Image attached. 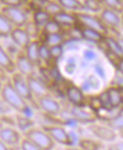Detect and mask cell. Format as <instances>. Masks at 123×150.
I'll return each mask as SVG.
<instances>
[{
  "label": "cell",
  "mask_w": 123,
  "mask_h": 150,
  "mask_svg": "<svg viewBox=\"0 0 123 150\" xmlns=\"http://www.w3.org/2000/svg\"><path fill=\"white\" fill-rule=\"evenodd\" d=\"M61 31L62 26L53 18L44 26V32L46 34L60 33Z\"/></svg>",
  "instance_id": "30"
},
{
  "label": "cell",
  "mask_w": 123,
  "mask_h": 150,
  "mask_svg": "<svg viewBox=\"0 0 123 150\" xmlns=\"http://www.w3.org/2000/svg\"><path fill=\"white\" fill-rule=\"evenodd\" d=\"M100 18L106 25L112 28H117L121 25V15L106 7L101 10Z\"/></svg>",
  "instance_id": "9"
},
{
  "label": "cell",
  "mask_w": 123,
  "mask_h": 150,
  "mask_svg": "<svg viewBox=\"0 0 123 150\" xmlns=\"http://www.w3.org/2000/svg\"><path fill=\"white\" fill-rule=\"evenodd\" d=\"M106 7L112 10L119 14H123V0H103Z\"/></svg>",
  "instance_id": "28"
},
{
  "label": "cell",
  "mask_w": 123,
  "mask_h": 150,
  "mask_svg": "<svg viewBox=\"0 0 123 150\" xmlns=\"http://www.w3.org/2000/svg\"><path fill=\"white\" fill-rule=\"evenodd\" d=\"M64 150H83L82 149L79 147V146H67V147H65Z\"/></svg>",
  "instance_id": "46"
},
{
  "label": "cell",
  "mask_w": 123,
  "mask_h": 150,
  "mask_svg": "<svg viewBox=\"0 0 123 150\" xmlns=\"http://www.w3.org/2000/svg\"><path fill=\"white\" fill-rule=\"evenodd\" d=\"M121 26L123 28V14L121 15Z\"/></svg>",
  "instance_id": "50"
},
{
  "label": "cell",
  "mask_w": 123,
  "mask_h": 150,
  "mask_svg": "<svg viewBox=\"0 0 123 150\" xmlns=\"http://www.w3.org/2000/svg\"><path fill=\"white\" fill-rule=\"evenodd\" d=\"M0 65L9 72H13L15 69V64L1 47L0 48Z\"/></svg>",
  "instance_id": "23"
},
{
  "label": "cell",
  "mask_w": 123,
  "mask_h": 150,
  "mask_svg": "<svg viewBox=\"0 0 123 150\" xmlns=\"http://www.w3.org/2000/svg\"><path fill=\"white\" fill-rule=\"evenodd\" d=\"M40 45L37 41H34L30 44L27 48V57L31 63L37 64L39 63L40 56L39 49Z\"/></svg>",
  "instance_id": "21"
},
{
  "label": "cell",
  "mask_w": 123,
  "mask_h": 150,
  "mask_svg": "<svg viewBox=\"0 0 123 150\" xmlns=\"http://www.w3.org/2000/svg\"><path fill=\"white\" fill-rule=\"evenodd\" d=\"M58 3L64 9L73 11H82L86 10L83 3L79 0H57Z\"/></svg>",
  "instance_id": "22"
},
{
  "label": "cell",
  "mask_w": 123,
  "mask_h": 150,
  "mask_svg": "<svg viewBox=\"0 0 123 150\" xmlns=\"http://www.w3.org/2000/svg\"><path fill=\"white\" fill-rule=\"evenodd\" d=\"M16 119V123L19 128L23 131V133L33 127V122L29 116L19 115Z\"/></svg>",
  "instance_id": "31"
},
{
  "label": "cell",
  "mask_w": 123,
  "mask_h": 150,
  "mask_svg": "<svg viewBox=\"0 0 123 150\" xmlns=\"http://www.w3.org/2000/svg\"><path fill=\"white\" fill-rule=\"evenodd\" d=\"M23 136L43 150H53L56 144L44 128L33 127L23 133Z\"/></svg>",
  "instance_id": "2"
},
{
  "label": "cell",
  "mask_w": 123,
  "mask_h": 150,
  "mask_svg": "<svg viewBox=\"0 0 123 150\" xmlns=\"http://www.w3.org/2000/svg\"><path fill=\"white\" fill-rule=\"evenodd\" d=\"M20 148L21 150H43L25 138L24 137L21 142Z\"/></svg>",
  "instance_id": "37"
},
{
  "label": "cell",
  "mask_w": 123,
  "mask_h": 150,
  "mask_svg": "<svg viewBox=\"0 0 123 150\" xmlns=\"http://www.w3.org/2000/svg\"><path fill=\"white\" fill-rule=\"evenodd\" d=\"M27 83L32 94H34L37 97L41 98L48 96V91L46 87L38 79L31 76H29L27 78Z\"/></svg>",
  "instance_id": "14"
},
{
  "label": "cell",
  "mask_w": 123,
  "mask_h": 150,
  "mask_svg": "<svg viewBox=\"0 0 123 150\" xmlns=\"http://www.w3.org/2000/svg\"><path fill=\"white\" fill-rule=\"evenodd\" d=\"M1 97L4 102L16 111L30 117L31 110L23 98L18 93L15 87L11 83H7L1 89Z\"/></svg>",
  "instance_id": "1"
},
{
  "label": "cell",
  "mask_w": 123,
  "mask_h": 150,
  "mask_svg": "<svg viewBox=\"0 0 123 150\" xmlns=\"http://www.w3.org/2000/svg\"><path fill=\"white\" fill-rule=\"evenodd\" d=\"M24 30L30 38H36L39 34V27L33 21H27L25 25Z\"/></svg>",
  "instance_id": "33"
},
{
  "label": "cell",
  "mask_w": 123,
  "mask_h": 150,
  "mask_svg": "<svg viewBox=\"0 0 123 150\" xmlns=\"http://www.w3.org/2000/svg\"><path fill=\"white\" fill-rule=\"evenodd\" d=\"M118 71L120 72L121 75L123 76V59H119L115 64Z\"/></svg>",
  "instance_id": "43"
},
{
  "label": "cell",
  "mask_w": 123,
  "mask_h": 150,
  "mask_svg": "<svg viewBox=\"0 0 123 150\" xmlns=\"http://www.w3.org/2000/svg\"><path fill=\"white\" fill-rule=\"evenodd\" d=\"M101 2L97 0H84L83 4L86 10L93 13L99 12L102 9Z\"/></svg>",
  "instance_id": "34"
},
{
  "label": "cell",
  "mask_w": 123,
  "mask_h": 150,
  "mask_svg": "<svg viewBox=\"0 0 123 150\" xmlns=\"http://www.w3.org/2000/svg\"><path fill=\"white\" fill-rule=\"evenodd\" d=\"M102 123L118 132L123 128V111L116 117L109 121L102 122Z\"/></svg>",
  "instance_id": "29"
},
{
  "label": "cell",
  "mask_w": 123,
  "mask_h": 150,
  "mask_svg": "<svg viewBox=\"0 0 123 150\" xmlns=\"http://www.w3.org/2000/svg\"><path fill=\"white\" fill-rule=\"evenodd\" d=\"M42 127L49 134L56 144L61 145L65 147L74 145V138L63 127L56 125H47Z\"/></svg>",
  "instance_id": "4"
},
{
  "label": "cell",
  "mask_w": 123,
  "mask_h": 150,
  "mask_svg": "<svg viewBox=\"0 0 123 150\" xmlns=\"http://www.w3.org/2000/svg\"><path fill=\"white\" fill-rule=\"evenodd\" d=\"M85 58L88 60H93L96 57V54L94 52L91 50H86L84 52Z\"/></svg>",
  "instance_id": "42"
},
{
  "label": "cell",
  "mask_w": 123,
  "mask_h": 150,
  "mask_svg": "<svg viewBox=\"0 0 123 150\" xmlns=\"http://www.w3.org/2000/svg\"><path fill=\"white\" fill-rule=\"evenodd\" d=\"M74 15L79 24L85 28L92 29L105 35L108 33V29L106 25L101 21V18L85 13H75Z\"/></svg>",
  "instance_id": "5"
},
{
  "label": "cell",
  "mask_w": 123,
  "mask_h": 150,
  "mask_svg": "<svg viewBox=\"0 0 123 150\" xmlns=\"http://www.w3.org/2000/svg\"><path fill=\"white\" fill-rule=\"evenodd\" d=\"M67 96L69 101L75 106H83L84 96L82 92L78 87L71 86L67 90Z\"/></svg>",
  "instance_id": "18"
},
{
  "label": "cell",
  "mask_w": 123,
  "mask_h": 150,
  "mask_svg": "<svg viewBox=\"0 0 123 150\" xmlns=\"http://www.w3.org/2000/svg\"><path fill=\"white\" fill-rule=\"evenodd\" d=\"M103 42L110 53L119 59H123V51L115 37L105 36Z\"/></svg>",
  "instance_id": "17"
},
{
  "label": "cell",
  "mask_w": 123,
  "mask_h": 150,
  "mask_svg": "<svg viewBox=\"0 0 123 150\" xmlns=\"http://www.w3.org/2000/svg\"><path fill=\"white\" fill-rule=\"evenodd\" d=\"M16 66L19 71L24 75L30 76L33 74V64L27 57L20 56L16 61Z\"/></svg>",
  "instance_id": "19"
},
{
  "label": "cell",
  "mask_w": 123,
  "mask_h": 150,
  "mask_svg": "<svg viewBox=\"0 0 123 150\" xmlns=\"http://www.w3.org/2000/svg\"><path fill=\"white\" fill-rule=\"evenodd\" d=\"M39 52L40 58L47 62L50 60L51 58L50 50L46 45H42L39 47Z\"/></svg>",
  "instance_id": "38"
},
{
  "label": "cell",
  "mask_w": 123,
  "mask_h": 150,
  "mask_svg": "<svg viewBox=\"0 0 123 150\" xmlns=\"http://www.w3.org/2000/svg\"><path fill=\"white\" fill-rule=\"evenodd\" d=\"M0 150H11V148L4 142H0Z\"/></svg>",
  "instance_id": "45"
},
{
  "label": "cell",
  "mask_w": 123,
  "mask_h": 150,
  "mask_svg": "<svg viewBox=\"0 0 123 150\" xmlns=\"http://www.w3.org/2000/svg\"><path fill=\"white\" fill-rule=\"evenodd\" d=\"M29 0H1V3L4 6L20 7L27 4Z\"/></svg>",
  "instance_id": "36"
},
{
  "label": "cell",
  "mask_w": 123,
  "mask_h": 150,
  "mask_svg": "<svg viewBox=\"0 0 123 150\" xmlns=\"http://www.w3.org/2000/svg\"><path fill=\"white\" fill-rule=\"evenodd\" d=\"M44 10L52 17L65 11L63 7L59 3L52 1L51 0L46 4Z\"/></svg>",
  "instance_id": "25"
},
{
  "label": "cell",
  "mask_w": 123,
  "mask_h": 150,
  "mask_svg": "<svg viewBox=\"0 0 123 150\" xmlns=\"http://www.w3.org/2000/svg\"><path fill=\"white\" fill-rule=\"evenodd\" d=\"M11 38L15 44L22 48H27L30 45V36L24 30L16 28L11 33Z\"/></svg>",
  "instance_id": "13"
},
{
  "label": "cell",
  "mask_w": 123,
  "mask_h": 150,
  "mask_svg": "<svg viewBox=\"0 0 123 150\" xmlns=\"http://www.w3.org/2000/svg\"><path fill=\"white\" fill-rule=\"evenodd\" d=\"M118 137L120 138L121 139H123V128L117 132Z\"/></svg>",
  "instance_id": "48"
},
{
  "label": "cell",
  "mask_w": 123,
  "mask_h": 150,
  "mask_svg": "<svg viewBox=\"0 0 123 150\" xmlns=\"http://www.w3.org/2000/svg\"><path fill=\"white\" fill-rule=\"evenodd\" d=\"M71 115L77 121L84 124H90L95 123L99 119L98 114L89 106L87 108L85 106H75L70 111Z\"/></svg>",
  "instance_id": "7"
},
{
  "label": "cell",
  "mask_w": 123,
  "mask_h": 150,
  "mask_svg": "<svg viewBox=\"0 0 123 150\" xmlns=\"http://www.w3.org/2000/svg\"><path fill=\"white\" fill-rule=\"evenodd\" d=\"M82 35L83 38L96 43L103 42L106 36L96 30L85 28L82 29Z\"/></svg>",
  "instance_id": "20"
},
{
  "label": "cell",
  "mask_w": 123,
  "mask_h": 150,
  "mask_svg": "<svg viewBox=\"0 0 123 150\" xmlns=\"http://www.w3.org/2000/svg\"><path fill=\"white\" fill-rule=\"evenodd\" d=\"M45 35V41L46 44L51 47L55 45H60L62 44L64 38L61 33H53L46 34Z\"/></svg>",
  "instance_id": "27"
},
{
  "label": "cell",
  "mask_w": 123,
  "mask_h": 150,
  "mask_svg": "<svg viewBox=\"0 0 123 150\" xmlns=\"http://www.w3.org/2000/svg\"><path fill=\"white\" fill-rule=\"evenodd\" d=\"M50 0H29L27 4L30 9L34 12L44 10Z\"/></svg>",
  "instance_id": "35"
},
{
  "label": "cell",
  "mask_w": 123,
  "mask_h": 150,
  "mask_svg": "<svg viewBox=\"0 0 123 150\" xmlns=\"http://www.w3.org/2000/svg\"><path fill=\"white\" fill-rule=\"evenodd\" d=\"M1 15L12 24L18 27L25 26L27 21V14L20 7L3 6L1 9Z\"/></svg>",
  "instance_id": "6"
},
{
  "label": "cell",
  "mask_w": 123,
  "mask_h": 150,
  "mask_svg": "<svg viewBox=\"0 0 123 150\" xmlns=\"http://www.w3.org/2000/svg\"><path fill=\"white\" fill-rule=\"evenodd\" d=\"M23 137V134L12 127H1L0 129V142L10 148L20 146Z\"/></svg>",
  "instance_id": "8"
},
{
  "label": "cell",
  "mask_w": 123,
  "mask_h": 150,
  "mask_svg": "<svg viewBox=\"0 0 123 150\" xmlns=\"http://www.w3.org/2000/svg\"><path fill=\"white\" fill-rule=\"evenodd\" d=\"M51 58L57 59L61 57L63 52V48L62 45H55L50 48Z\"/></svg>",
  "instance_id": "39"
},
{
  "label": "cell",
  "mask_w": 123,
  "mask_h": 150,
  "mask_svg": "<svg viewBox=\"0 0 123 150\" xmlns=\"http://www.w3.org/2000/svg\"><path fill=\"white\" fill-rule=\"evenodd\" d=\"M12 24L4 16H0V35L3 37H7L12 32Z\"/></svg>",
  "instance_id": "26"
},
{
  "label": "cell",
  "mask_w": 123,
  "mask_h": 150,
  "mask_svg": "<svg viewBox=\"0 0 123 150\" xmlns=\"http://www.w3.org/2000/svg\"><path fill=\"white\" fill-rule=\"evenodd\" d=\"M88 129L92 135L101 142L109 143L117 139L118 134L117 131L109 126L102 123L101 124L95 123L89 124Z\"/></svg>",
  "instance_id": "3"
},
{
  "label": "cell",
  "mask_w": 123,
  "mask_h": 150,
  "mask_svg": "<svg viewBox=\"0 0 123 150\" xmlns=\"http://www.w3.org/2000/svg\"><path fill=\"white\" fill-rule=\"evenodd\" d=\"M120 89L121 93V95H122V98H123V85H122V86L119 87Z\"/></svg>",
  "instance_id": "49"
},
{
  "label": "cell",
  "mask_w": 123,
  "mask_h": 150,
  "mask_svg": "<svg viewBox=\"0 0 123 150\" xmlns=\"http://www.w3.org/2000/svg\"><path fill=\"white\" fill-rule=\"evenodd\" d=\"M107 99L111 109L123 105V98L119 87H112L106 91Z\"/></svg>",
  "instance_id": "12"
},
{
  "label": "cell",
  "mask_w": 123,
  "mask_h": 150,
  "mask_svg": "<svg viewBox=\"0 0 123 150\" xmlns=\"http://www.w3.org/2000/svg\"><path fill=\"white\" fill-rule=\"evenodd\" d=\"M79 147L83 150H104V143L96 138H81L79 141Z\"/></svg>",
  "instance_id": "15"
},
{
  "label": "cell",
  "mask_w": 123,
  "mask_h": 150,
  "mask_svg": "<svg viewBox=\"0 0 123 150\" xmlns=\"http://www.w3.org/2000/svg\"><path fill=\"white\" fill-rule=\"evenodd\" d=\"M76 69V63L74 59H70L65 67L66 72L68 74H72Z\"/></svg>",
  "instance_id": "41"
},
{
  "label": "cell",
  "mask_w": 123,
  "mask_h": 150,
  "mask_svg": "<svg viewBox=\"0 0 123 150\" xmlns=\"http://www.w3.org/2000/svg\"><path fill=\"white\" fill-rule=\"evenodd\" d=\"M97 1H101V3H103V0H97Z\"/></svg>",
  "instance_id": "51"
},
{
  "label": "cell",
  "mask_w": 123,
  "mask_h": 150,
  "mask_svg": "<svg viewBox=\"0 0 123 150\" xmlns=\"http://www.w3.org/2000/svg\"><path fill=\"white\" fill-rule=\"evenodd\" d=\"M105 150H123V139L116 140L108 143Z\"/></svg>",
  "instance_id": "40"
},
{
  "label": "cell",
  "mask_w": 123,
  "mask_h": 150,
  "mask_svg": "<svg viewBox=\"0 0 123 150\" xmlns=\"http://www.w3.org/2000/svg\"><path fill=\"white\" fill-rule=\"evenodd\" d=\"M51 17L46 11L42 10L34 12L33 15V21L39 27H44V26L51 19Z\"/></svg>",
  "instance_id": "24"
},
{
  "label": "cell",
  "mask_w": 123,
  "mask_h": 150,
  "mask_svg": "<svg viewBox=\"0 0 123 150\" xmlns=\"http://www.w3.org/2000/svg\"><path fill=\"white\" fill-rule=\"evenodd\" d=\"M95 70L96 71V72H97V73L100 76L102 77H103L104 76V71H103V68H102L100 65H96L95 66Z\"/></svg>",
  "instance_id": "44"
},
{
  "label": "cell",
  "mask_w": 123,
  "mask_h": 150,
  "mask_svg": "<svg viewBox=\"0 0 123 150\" xmlns=\"http://www.w3.org/2000/svg\"><path fill=\"white\" fill-rule=\"evenodd\" d=\"M39 107L47 114L56 116L59 114L61 111V106L56 100L48 97H42L39 98Z\"/></svg>",
  "instance_id": "10"
},
{
  "label": "cell",
  "mask_w": 123,
  "mask_h": 150,
  "mask_svg": "<svg viewBox=\"0 0 123 150\" xmlns=\"http://www.w3.org/2000/svg\"><path fill=\"white\" fill-rule=\"evenodd\" d=\"M13 86L18 93L26 100H30L32 98V93L29 86L26 83L21 75L15 74L13 77Z\"/></svg>",
  "instance_id": "11"
},
{
  "label": "cell",
  "mask_w": 123,
  "mask_h": 150,
  "mask_svg": "<svg viewBox=\"0 0 123 150\" xmlns=\"http://www.w3.org/2000/svg\"><path fill=\"white\" fill-rule=\"evenodd\" d=\"M53 19L59 24L61 26L72 27L77 24V20L74 14H71L65 11L53 16Z\"/></svg>",
  "instance_id": "16"
},
{
  "label": "cell",
  "mask_w": 123,
  "mask_h": 150,
  "mask_svg": "<svg viewBox=\"0 0 123 150\" xmlns=\"http://www.w3.org/2000/svg\"><path fill=\"white\" fill-rule=\"evenodd\" d=\"M115 38L117 40L118 42H119V45H120L121 47L122 48L123 52V37L122 36H117Z\"/></svg>",
  "instance_id": "47"
},
{
  "label": "cell",
  "mask_w": 123,
  "mask_h": 150,
  "mask_svg": "<svg viewBox=\"0 0 123 150\" xmlns=\"http://www.w3.org/2000/svg\"><path fill=\"white\" fill-rule=\"evenodd\" d=\"M100 86V82L94 75H90L87 80H86L82 86V89L88 91L91 88L97 89Z\"/></svg>",
  "instance_id": "32"
}]
</instances>
